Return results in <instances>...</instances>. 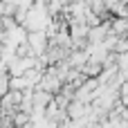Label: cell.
<instances>
[{
  "label": "cell",
  "instance_id": "obj_1",
  "mask_svg": "<svg viewBox=\"0 0 128 128\" xmlns=\"http://www.w3.org/2000/svg\"><path fill=\"white\" fill-rule=\"evenodd\" d=\"M38 2H40V4H43V2H47V0H38Z\"/></svg>",
  "mask_w": 128,
  "mask_h": 128
}]
</instances>
